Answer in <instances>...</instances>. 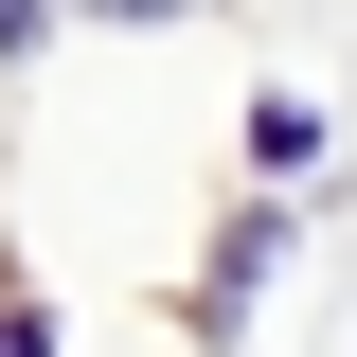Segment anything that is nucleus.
Returning <instances> with one entry per match:
<instances>
[{
    "label": "nucleus",
    "mask_w": 357,
    "mask_h": 357,
    "mask_svg": "<svg viewBox=\"0 0 357 357\" xmlns=\"http://www.w3.org/2000/svg\"><path fill=\"white\" fill-rule=\"evenodd\" d=\"M18 36H36V0H0V54H18Z\"/></svg>",
    "instance_id": "nucleus-1"
},
{
    "label": "nucleus",
    "mask_w": 357,
    "mask_h": 357,
    "mask_svg": "<svg viewBox=\"0 0 357 357\" xmlns=\"http://www.w3.org/2000/svg\"><path fill=\"white\" fill-rule=\"evenodd\" d=\"M107 18H178V0H107Z\"/></svg>",
    "instance_id": "nucleus-3"
},
{
    "label": "nucleus",
    "mask_w": 357,
    "mask_h": 357,
    "mask_svg": "<svg viewBox=\"0 0 357 357\" xmlns=\"http://www.w3.org/2000/svg\"><path fill=\"white\" fill-rule=\"evenodd\" d=\"M0 357H54V340H36V321H0Z\"/></svg>",
    "instance_id": "nucleus-2"
}]
</instances>
